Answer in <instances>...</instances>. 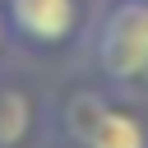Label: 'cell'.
Listing matches in <instances>:
<instances>
[{
    "label": "cell",
    "mask_w": 148,
    "mask_h": 148,
    "mask_svg": "<svg viewBox=\"0 0 148 148\" xmlns=\"http://www.w3.org/2000/svg\"><path fill=\"white\" fill-rule=\"evenodd\" d=\"M0 42H5V14H0Z\"/></svg>",
    "instance_id": "obj_5"
},
{
    "label": "cell",
    "mask_w": 148,
    "mask_h": 148,
    "mask_svg": "<svg viewBox=\"0 0 148 148\" xmlns=\"http://www.w3.org/2000/svg\"><path fill=\"white\" fill-rule=\"evenodd\" d=\"M88 56L111 88L148 97V0H116L102 9Z\"/></svg>",
    "instance_id": "obj_1"
},
{
    "label": "cell",
    "mask_w": 148,
    "mask_h": 148,
    "mask_svg": "<svg viewBox=\"0 0 148 148\" xmlns=\"http://www.w3.org/2000/svg\"><path fill=\"white\" fill-rule=\"evenodd\" d=\"M32 125H37V106H32L28 88L0 83V148H28Z\"/></svg>",
    "instance_id": "obj_4"
},
{
    "label": "cell",
    "mask_w": 148,
    "mask_h": 148,
    "mask_svg": "<svg viewBox=\"0 0 148 148\" xmlns=\"http://www.w3.org/2000/svg\"><path fill=\"white\" fill-rule=\"evenodd\" d=\"M69 134L83 148H148L143 120L102 102L97 92H74L69 97Z\"/></svg>",
    "instance_id": "obj_2"
},
{
    "label": "cell",
    "mask_w": 148,
    "mask_h": 148,
    "mask_svg": "<svg viewBox=\"0 0 148 148\" xmlns=\"http://www.w3.org/2000/svg\"><path fill=\"white\" fill-rule=\"evenodd\" d=\"M0 14L5 32H14L37 51L65 46L79 28V0H0Z\"/></svg>",
    "instance_id": "obj_3"
}]
</instances>
